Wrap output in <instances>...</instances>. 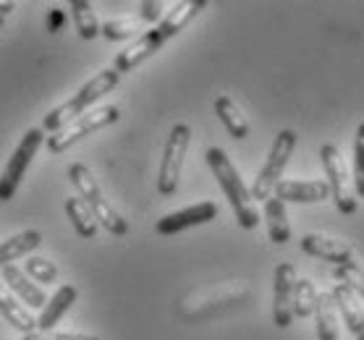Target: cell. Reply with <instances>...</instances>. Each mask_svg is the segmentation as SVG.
I'll list each match as a JSON object with an SVG mask.
<instances>
[{
  "instance_id": "cell-1",
  "label": "cell",
  "mask_w": 364,
  "mask_h": 340,
  "mask_svg": "<svg viewBox=\"0 0 364 340\" xmlns=\"http://www.w3.org/2000/svg\"><path fill=\"white\" fill-rule=\"evenodd\" d=\"M205 160L207 165H210V170H213V175H215L218 186L223 189L225 199L231 204L239 225L244 231H255L257 225H259V212H257L255 199L249 194V186L241 181V175L236 170V165L231 163V158L220 147H210L205 152Z\"/></svg>"
},
{
  "instance_id": "cell-2",
  "label": "cell",
  "mask_w": 364,
  "mask_h": 340,
  "mask_svg": "<svg viewBox=\"0 0 364 340\" xmlns=\"http://www.w3.org/2000/svg\"><path fill=\"white\" fill-rule=\"evenodd\" d=\"M118 79H121V76H118L113 68H102L100 74L92 76L90 82L76 92L71 100H66L63 105H58V108L50 110L48 116H45V121H42V131L55 133V131H60L63 126L71 124V121H76L79 116H84V113H87V110H90L92 105L100 100V97H105L108 92L116 89Z\"/></svg>"
},
{
  "instance_id": "cell-3",
  "label": "cell",
  "mask_w": 364,
  "mask_h": 340,
  "mask_svg": "<svg viewBox=\"0 0 364 340\" xmlns=\"http://www.w3.org/2000/svg\"><path fill=\"white\" fill-rule=\"evenodd\" d=\"M68 178H71V183H74L76 191H79V199H82L84 204L90 207L92 215H95L97 225H102V228L108 233H113V236H126V233H129V223H126L124 215L105 199V194H102L97 178H95V173H92L90 168L84 165V163H74V165L68 168Z\"/></svg>"
},
{
  "instance_id": "cell-4",
  "label": "cell",
  "mask_w": 364,
  "mask_h": 340,
  "mask_svg": "<svg viewBox=\"0 0 364 340\" xmlns=\"http://www.w3.org/2000/svg\"><path fill=\"white\" fill-rule=\"evenodd\" d=\"M296 141H299L296 131H291V128L278 131V136L273 139V147H270V152H267L265 165L259 168L255 183H252V189H249L252 199L265 202L273 197L275 186L283 181V170H286L291 155H294V150H296Z\"/></svg>"
},
{
  "instance_id": "cell-5",
  "label": "cell",
  "mask_w": 364,
  "mask_h": 340,
  "mask_svg": "<svg viewBox=\"0 0 364 340\" xmlns=\"http://www.w3.org/2000/svg\"><path fill=\"white\" fill-rule=\"evenodd\" d=\"M320 163H323V170L328 175V189H331V197L336 202V209L341 215H354L359 209V199H356L354 181H351V173H348L341 150L336 144H323L320 147Z\"/></svg>"
},
{
  "instance_id": "cell-6",
  "label": "cell",
  "mask_w": 364,
  "mask_h": 340,
  "mask_svg": "<svg viewBox=\"0 0 364 340\" xmlns=\"http://www.w3.org/2000/svg\"><path fill=\"white\" fill-rule=\"evenodd\" d=\"M118 118H121V108H118V105H105V108H97V110H87L84 116H79L76 121L63 126L60 131L48 136L45 144H48V150L53 152V155H60V152L76 147L84 136H90V133L105 128V126L116 124Z\"/></svg>"
},
{
  "instance_id": "cell-7",
  "label": "cell",
  "mask_w": 364,
  "mask_h": 340,
  "mask_svg": "<svg viewBox=\"0 0 364 340\" xmlns=\"http://www.w3.org/2000/svg\"><path fill=\"white\" fill-rule=\"evenodd\" d=\"M45 139H48V136H45L42 128H29V131L21 136V141L16 144V150H14V155L9 158L3 173H0V202L14 199V194H16L18 186H21V178L26 175L34 155L40 152Z\"/></svg>"
},
{
  "instance_id": "cell-8",
  "label": "cell",
  "mask_w": 364,
  "mask_h": 340,
  "mask_svg": "<svg viewBox=\"0 0 364 340\" xmlns=\"http://www.w3.org/2000/svg\"><path fill=\"white\" fill-rule=\"evenodd\" d=\"M191 144V128L186 124H176L171 128L163 147V160H160V173H158V191L163 197H171L178 189V178L183 170V160Z\"/></svg>"
},
{
  "instance_id": "cell-9",
  "label": "cell",
  "mask_w": 364,
  "mask_h": 340,
  "mask_svg": "<svg viewBox=\"0 0 364 340\" xmlns=\"http://www.w3.org/2000/svg\"><path fill=\"white\" fill-rule=\"evenodd\" d=\"M296 267L291 262H281L273 273V324L291 327L294 322V288H296Z\"/></svg>"
},
{
  "instance_id": "cell-10",
  "label": "cell",
  "mask_w": 364,
  "mask_h": 340,
  "mask_svg": "<svg viewBox=\"0 0 364 340\" xmlns=\"http://www.w3.org/2000/svg\"><path fill=\"white\" fill-rule=\"evenodd\" d=\"M163 45H166V40H163V34L158 32V26H149L147 32H141L129 48H124V50L118 53L116 60H113V71H116L118 76L129 74V71H134L136 66H141L144 60L152 58Z\"/></svg>"
},
{
  "instance_id": "cell-11",
  "label": "cell",
  "mask_w": 364,
  "mask_h": 340,
  "mask_svg": "<svg viewBox=\"0 0 364 340\" xmlns=\"http://www.w3.org/2000/svg\"><path fill=\"white\" fill-rule=\"evenodd\" d=\"M218 217V204L215 202H197V204H191V207H183L178 212H171V215L160 217L158 225H155V231L160 236H176V233L186 231V228H197V225H205L210 220H215Z\"/></svg>"
},
{
  "instance_id": "cell-12",
  "label": "cell",
  "mask_w": 364,
  "mask_h": 340,
  "mask_svg": "<svg viewBox=\"0 0 364 340\" xmlns=\"http://www.w3.org/2000/svg\"><path fill=\"white\" fill-rule=\"evenodd\" d=\"M301 251L309 254V257L325 259V262H333L336 267H343L348 262H354V249L351 243L341 238H333V236H323V233H306L301 238Z\"/></svg>"
},
{
  "instance_id": "cell-13",
  "label": "cell",
  "mask_w": 364,
  "mask_h": 340,
  "mask_svg": "<svg viewBox=\"0 0 364 340\" xmlns=\"http://www.w3.org/2000/svg\"><path fill=\"white\" fill-rule=\"evenodd\" d=\"M275 199L283 204H317L331 197L328 181H299V178H283L273 191Z\"/></svg>"
},
{
  "instance_id": "cell-14",
  "label": "cell",
  "mask_w": 364,
  "mask_h": 340,
  "mask_svg": "<svg viewBox=\"0 0 364 340\" xmlns=\"http://www.w3.org/2000/svg\"><path fill=\"white\" fill-rule=\"evenodd\" d=\"M0 280H3V285H6L26 309H45V304H48V296H45L42 285L29 280L21 267H16V265L3 267V270H0Z\"/></svg>"
},
{
  "instance_id": "cell-15",
  "label": "cell",
  "mask_w": 364,
  "mask_h": 340,
  "mask_svg": "<svg viewBox=\"0 0 364 340\" xmlns=\"http://www.w3.org/2000/svg\"><path fill=\"white\" fill-rule=\"evenodd\" d=\"M76 296H79L76 285H71V283H63V285H60V288L48 299V304H45V309H42V314L37 317V330H40V332L53 330V327L63 319V314H66L68 309L76 304Z\"/></svg>"
},
{
  "instance_id": "cell-16",
  "label": "cell",
  "mask_w": 364,
  "mask_h": 340,
  "mask_svg": "<svg viewBox=\"0 0 364 340\" xmlns=\"http://www.w3.org/2000/svg\"><path fill=\"white\" fill-rule=\"evenodd\" d=\"M331 296H333V304H336V312H341V317H343V324H346L354 335H362L364 309H362V304H359V299L354 296V290L348 288L346 283H336L331 290Z\"/></svg>"
},
{
  "instance_id": "cell-17",
  "label": "cell",
  "mask_w": 364,
  "mask_h": 340,
  "mask_svg": "<svg viewBox=\"0 0 364 340\" xmlns=\"http://www.w3.org/2000/svg\"><path fill=\"white\" fill-rule=\"evenodd\" d=\"M205 9H207L205 0H183V3H176L168 13H163V18H160V24H158V32L163 34V40L168 42L171 37H176L178 32H183V29L189 26L191 18Z\"/></svg>"
},
{
  "instance_id": "cell-18",
  "label": "cell",
  "mask_w": 364,
  "mask_h": 340,
  "mask_svg": "<svg viewBox=\"0 0 364 340\" xmlns=\"http://www.w3.org/2000/svg\"><path fill=\"white\" fill-rule=\"evenodd\" d=\"M0 314L6 317V322H9L14 330L24 332V335L37 330V317L3 285V280H0Z\"/></svg>"
},
{
  "instance_id": "cell-19",
  "label": "cell",
  "mask_w": 364,
  "mask_h": 340,
  "mask_svg": "<svg viewBox=\"0 0 364 340\" xmlns=\"http://www.w3.org/2000/svg\"><path fill=\"white\" fill-rule=\"evenodd\" d=\"M40 246H42L40 231H21V233H16V236H11V238L0 241V270L14 265L16 259L29 257V254H32L34 249H40Z\"/></svg>"
},
{
  "instance_id": "cell-20",
  "label": "cell",
  "mask_w": 364,
  "mask_h": 340,
  "mask_svg": "<svg viewBox=\"0 0 364 340\" xmlns=\"http://www.w3.org/2000/svg\"><path fill=\"white\" fill-rule=\"evenodd\" d=\"M262 215H265V223H267V236L273 243L283 246V243H289L291 241V223H289V212H286V204L281 199H265V207H262Z\"/></svg>"
},
{
  "instance_id": "cell-21",
  "label": "cell",
  "mask_w": 364,
  "mask_h": 340,
  "mask_svg": "<svg viewBox=\"0 0 364 340\" xmlns=\"http://www.w3.org/2000/svg\"><path fill=\"white\" fill-rule=\"evenodd\" d=\"M215 116L220 118V124L225 126V131L231 133L233 139H247L249 136L247 116L241 113V108L228 94H218L215 97Z\"/></svg>"
},
{
  "instance_id": "cell-22",
  "label": "cell",
  "mask_w": 364,
  "mask_h": 340,
  "mask_svg": "<svg viewBox=\"0 0 364 340\" xmlns=\"http://www.w3.org/2000/svg\"><path fill=\"white\" fill-rule=\"evenodd\" d=\"M315 322H317V340H338V312L333 304L331 293H317L315 301Z\"/></svg>"
},
{
  "instance_id": "cell-23",
  "label": "cell",
  "mask_w": 364,
  "mask_h": 340,
  "mask_svg": "<svg viewBox=\"0 0 364 340\" xmlns=\"http://www.w3.org/2000/svg\"><path fill=\"white\" fill-rule=\"evenodd\" d=\"M66 215L68 220H71V225H74V231L82 236V238H95L97 236V220H95V215L90 212V207L84 204L79 197H68L66 199Z\"/></svg>"
},
{
  "instance_id": "cell-24",
  "label": "cell",
  "mask_w": 364,
  "mask_h": 340,
  "mask_svg": "<svg viewBox=\"0 0 364 340\" xmlns=\"http://www.w3.org/2000/svg\"><path fill=\"white\" fill-rule=\"evenodd\" d=\"M71 16H74L76 32H79L82 40H95V37H100V21H97V16H95V11H92L90 0H74V3H71Z\"/></svg>"
},
{
  "instance_id": "cell-25",
  "label": "cell",
  "mask_w": 364,
  "mask_h": 340,
  "mask_svg": "<svg viewBox=\"0 0 364 340\" xmlns=\"http://www.w3.org/2000/svg\"><path fill=\"white\" fill-rule=\"evenodd\" d=\"M139 29H141L139 16H121V18H113V21L100 24V37H105V40H110V42H121V40L134 37Z\"/></svg>"
},
{
  "instance_id": "cell-26",
  "label": "cell",
  "mask_w": 364,
  "mask_h": 340,
  "mask_svg": "<svg viewBox=\"0 0 364 340\" xmlns=\"http://www.w3.org/2000/svg\"><path fill=\"white\" fill-rule=\"evenodd\" d=\"M24 273L32 283H42V285H53V283L58 280V267H55V262H50L48 257L29 254L24 262Z\"/></svg>"
},
{
  "instance_id": "cell-27",
  "label": "cell",
  "mask_w": 364,
  "mask_h": 340,
  "mask_svg": "<svg viewBox=\"0 0 364 340\" xmlns=\"http://www.w3.org/2000/svg\"><path fill=\"white\" fill-rule=\"evenodd\" d=\"M320 290L315 288V283L301 278L296 280V288H294V317L299 319H306V317L315 312V301Z\"/></svg>"
},
{
  "instance_id": "cell-28",
  "label": "cell",
  "mask_w": 364,
  "mask_h": 340,
  "mask_svg": "<svg viewBox=\"0 0 364 340\" xmlns=\"http://www.w3.org/2000/svg\"><path fill=\"white\" fill-rule=\"evenodd\" d=\"M336 280L346 283L348 288L354 290V296L359 301H364V267H359L356 262H348L343 267H336Z\"/></svg>"
},
{
  "instance_id": "cell-29",
  "label": "cell",
  "mask_w": 364,
  "mask_h": 340,
  "mask_svg": "<svg viewBox=\"0 0 364 340\" xmlns=\"http://www.w3.org/2000/svg\"><path fill=\"white\" fill-rule=\"evenodd\" d=\"M351 181H354L356 197H362V199H364V124H359V128H356V139H354V175H351Z\"/></svg>"
},
{
  "instance_id": "cell-30",
  "label": "cell",
  "mask_w": 364,
  "mask_h": 340,
  "mask_svg": "<svg viewBox=\"0 0 364 340\" xmlns=\"http://www.w3.org/2000/svg\"><path fill=\"white\" fill-rule=\"evenodd\" d=\"M21 340H102V338L90 335V332H55V330L40 332V330H34V332H29V335H24Z\"/></svg>"
},
{
  "instance_id": "cell-31",
  "label": "cell",
  "mask_w": 364,
  "mask_h": 340,
  "mask_svg": "<svg viewBox=\"0 0 364 340\" xmlns=\"http://www.w3.org/2000/svg\"><path fill=\"white\" fill-rule=\"evenodd\" d=\"M163 9H166V3H160V0H144V3H139V13L136 16L141 18V24L158 26L160 18H163Z\"/></svg>"
},
{
  "instance_id": "cell-32",
  "label": "cell",
  "mask_w": 364,
  "mask_h": 340,
  "mask_svg": "<svg viewBox=\"0 0 364 340\" xmlns=\"http://www.w3.org/2000/svg\"><path fill=\"white\" fill-rule=\"evenodd\" d=\"M60 26H66V13H63V11H58V9H53V11H50V21H48L50 34H55Z\"/></svg>"
},
{
  "instance_id": "cell-33",
  "label": "cell",
  "mask_w": 364,
  "mask_h": 340,
  "mask_svg": "<svg viewBox=\"0 0 364 340\" xmlns=\"http://www.w3.org/2000/svg\"><path fill=\"white\" fill-rule=\"evenodd\" d=\"M14 9H16L14 3H0V29H3V24H6V16H9Z\"/></svg>"
},
{
  "instance_id": "cell-34",
  "label": "cell",
  "mask_w": 364,
  "mask_h": 340,
  "mask_svg": "<svg viewBox=\"0 0 364 340\" xmlns=\"http://www.w3.org/2000/svg\"><path fill=\"white\" fill-rule=\"evenodd\" d=\"M356 340H364V332H362V335H356Z\"/></svg>"
}]
</instances>
